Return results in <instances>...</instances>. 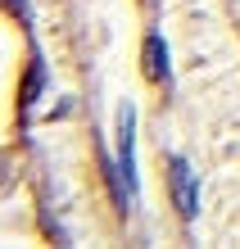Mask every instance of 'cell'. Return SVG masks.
<instances>
[{
  "label": "cell",
  "instance_id": "cell-2",
  "mask_svg": "<svg viewBox=\"0 0 240 249\" xmlns=\"http://www.w3.org/2000/svg\"><path fill=\"white\" fill-rule=\"evenodd\" d=\"M168 190H172V199H177V209H182V217L190 222L195 213H200V186H195V172L186 159H172L168 163Z\"/></svg>",
  "mask_w": 240,
  "mask_h": 249
},
{
  "label": "cell",
  "instance_id": "cell-3",
  "mask_svg": "<svg viewBox=\"0 0 240 249\" xmlns=\"http://www.w3.org/2000/svg\"><path fill=\"white\" fill-rule=\"evenodd\" d=\"M145 72H149L154 82L168 77V50H163V36H159V32L145 36Z\"/></svg>",
  "mask_w": 240,
  "mask_h": 249
},
{
  "label": "cell",
  "instance_id": "cell-1",
  "mask_svg": "<svg viewBox=\"0 0 240 249\" xmlns=\"http://www.w3.org/2000/svg\"><path fill=\"white\" fill-rule=\"evenodd\" d=\"M118 172H123L127 190H136V109H118Z\"/></svg>",
  "mask_w": 240,
  "mask_h": 249
}]
</instances>
